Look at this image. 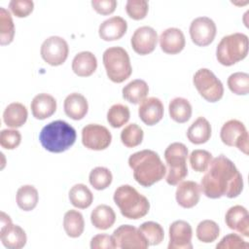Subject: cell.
I'll return each instance as SVG.
<instances>
[{
  "label": "cell",
  "mask_w": 249,
  "mask_h": 249,
  "mask_svg": "<svg viewBox=\"0 0 249 249\" xmlns=\"http://www.w3.org/2000/svg\"><path fill=\"white\" fill-rule=\"evenodd\" d=\"M200 189L209 198H233L243 190L242 175L229 158L220 155L210 162L201 178Z\"/></svg>",
  "instance_id": "6da1fadb"
},
{
  "label": "cell",
  "mask_w": 249,
  "mask_h": 249,
  "mask_svg": "<svg viewBox=\"0 0 249 249\" xmlns=\"http://www.w3.org/2000/svg\"><path fill=\"white\" fill-rule=\"evenodd\" d=\"M128 165L135 181L143 187H151L166 174V166L153 150L145 149L132 154L128 158Z\"/></svg>",
  "instance_id": "7a4b0ae2"
},
{
  "label": "cell",
  "mask_w": 249,
  "mask_h": 249,
  "mask_svg": "<svg viewBox=\"0 0 249 249\" xmlns=\"http://www.w3.org/2000/svg\"><path fill=\"white\" fill-rule=\"evenodd\" d=\"M76 137L75 128L62 120L49 123L39 134L41 145L51 153H62L68 150L75 143Z\"/></svg>",
  "instance_id": "3957f363"
},
{
  "label": "cell",
  "mask_w": 249,
  "mask_h": 249,
  "mask_svg": "<svg viewBox=\"0 0 249 249\" xmlns=\"http://www.w3.org/2000/svg\"><path fill=\"white\" fill-rule=\"evenodd\" d=\"M114 202L122 215L127 219L137 220L148 214L150 202L130 185H121L114 193Z\"/></svg>",
  "instance_id": "277c9868"
},
{
  "label": "cell",
  "mask_w": 249,
  "mask_h": 249,
  "mask_svg": "<svg viewBox=\"0 0 249 249\" xmlns=\"http://www.w3.org/2000/svg\"><path fill=\"white\" fill-rule=\"evenodd\" d=\"M248 53V36L235 32L224 36L216 49L218 62L224 66H231L244 59Z\"/></svg>",
  "instance_id": "5b68a950"
},
{
  "label": "cell",
  "mask_w": 249,
  "mask_h": 249,
  "mask_svg": "<svg viewBox=\"0 0 249 249\" xmlns=\"http://www.w3.org/2000/svg\"><path fill=\"white\" fill-rule=\"evenodd\" d=\"M103 64L108 78L117 84L124 82L132 73L127 52L122 47H110L103 53Z\"/></svg>",
  "instance_id": "8992f818"
},
{
  "label": "cell",
  "mask_w": 249,
  "mask_h": 249,
  "mask_svg": "<svg viewBox=\"0 0 249 249\" xmlns=\"http://www.w3.org/2000/svg\"><path fill=\"white\" fill-rule=\"evenodd\" d=\"M188 148L181 142H174L164 151V160L167 164L165 181L168 185H178L188 175L187 166Z\"/></svg>",
  "instance_id": "52a82bcc"
},
{
  "label": "cell",
  "mask_w": 249,
  "mask_h": 249,
  "mask_svg": "<svg viewBox=\"0 0 249 249\" xmlns=\"http://www.w3.org/2000/svg\"><path fill=\"white\" fill-rule=\"evenodd\" d=\"M193 83L198 93L208 102H217L224 95L222 82L207 68L198 69L194 75Z\"/></svg>",
  "instance_id": "ba28073f"
},
{
  "label": "cell",
  "mask_w": 249,
  "mask_h": 249,
  "mask_svg": "<svg viewBox=\"0 0 249 249\" xmlns=\"http://www.w3.org/2000/svg\"><path fill=\"white\" fill-rule=\"evenodd\" d=\"M222 142L230 147H236L239 151L248 155L249 136L244 124L238 120H229L220 131Z\"/></svg>",
  "instance_id": "9c48e42d"
},
{
  "label": "cell",
  "mask_w": 249,
  "mask_h": 249,
  "mask_svg": "<svg viewBox=\"0 0 249 249\" xmlns=\"http://www.w3.org/2000/svg\"><path fill=\"white\" fill-rule=\"evenodd\" d=\"M40 53L45 62L52 66H58L65 62L69 47L62 37L51 36L42 43Z\"/></svg>",
  "instance_id": "30bf717a"
},
{
  "label": "cell",
  "mask_w": 249,
  "mask_h": 249,
  "mask_svg": "<svg viewBox=\"0 0 249 249\" xmlns=\"http://www.w3.org/2000/svg\"><path fill=\"white\" fill-rule=\"evenodd\" d=\"M0 239L2 244L8 249H20L26 244V233L22 228L14 225L9 215L1 212L0 216Z\"/></svg>",
  "instance_id": "8fae6325"
},
{
  "label": "cell",
  "mask_w": 249,
  "mask_h": 249,
  "mask_svg": "<svg viewBox=\"0 0 249 249\" xmlns=\"http://www.w3.org/2000/svg\"><path fill=\"white\" fill-rule=\"evenodd\" d=\"M116 248L121 249H146L149 246L146 238L140 231L131 225H122L113 234Z\"/></svg>",
  "instance_id": "7c38bea8"
},
{
  "label": "cell",
  "mask_w": 249,
  "mask_h": 249,
  "mask_svg": "<svg viewBox=\"0 0 249 249\" xmlns=\"http://www.w3.org/2000/svg\"><path fill=\"white\" fill-rule=\"evenodd\" d=\"M112 141V134L109 129L101 124H89L82 129L83 145L93 151L105 150Z\"/></svg>",
  "instance_id": "4fadbf2b"
},
{
  "label": "cell",
  "mask_w": 249,
  "mask_h": 249,
  "mask_svg": "<svg viewBox=\"0 0 249 249\" xmlns=\"http://www.w3.org/2000/svg\"><path fill=\"white\" fill-rule=\"evenodd\" d=\"M189 30L193 43L199 47H205L213 42L217 27L210 18L198 17L191 22Z\"/></svg>",
  "instance_id": "5bb4252c"
},
{
  "label": "cell",
  "mask_w": 249,
  "mask_h": 249,
  "mask_svg": "<svg viewBox=\"0 0 249 249\" xmlns=\"http://www.w3.org/2000/svg\"><path fill=\"white\" fill-rule=\"evenodd\" d=\"M158 33L157 31L151 26H141L138 27L132 34L130 43L133 51L140 54L145 55L151 53L158 42Z\"/></svg>",
  "instance_id": "9a60e30c"
},
{
  "label": "cell",
  "mask_w": 249,
  "mask_h": 249,
  "mask_svg": "<svg viewBox=\"0 0 249 249\" xmlns=\"http://www.w3.org/2000/svg\"><path fill=\"white\" fill-rule=\"evenodd\" d=\"M193 230L184 220L174 221L169 226L168 249H192Z\"/></svg>",
  "instance_id": "2e32d148"
},
{
  "label": "cell",
  "mask_w": 249,
  "mask_h": 249,
  "mask_svg": "<svg viewBox=\"0 0 249 249\" xmlns=\"http://www.w3.org/2000/svg\"><path fill=\"white\" fill-rule=\"evenodd\" d=\"M163 104L158 97H146L139 105L138 115L140 120L147 125L158 124L163 117Z\"/></svg>",
  "instance_id": "e0dca14e"
},
{
  "label": "cell",
  "mask_w": 249,
  "mask_h": 249,
  "mask_svg": "<svg viewBox=\"0 0 249 249\" xmlns=\"http://www.w3.org/2000/svg\"><path fill=\"white\" fill-rule=\"evenodd\" d=\"M161 51L168 54H176L183 51L186 45L185 35L181 29L169 27L163 30L159 38Z\"/></svg>",
  "instance_id": "ac0fdd59"
},
{
  "label": "cell",
  "mask_w": 249,
  "mask_h": 249,
  "mask_svg": "<svg viewBox=\"0 0 249 249\" xmlns=\"http://www.w3.org/2000/svg\"><path fill=\"white\" fill-rule=\"evenodd\" d=\"M200 193V186L196 182L181 181L175 193L176 201L183 208H192L199 201Z\"/></svg>",
  "instance_id": "d6986e66"
},
{
  "label": "cell",
  "mask_w": 249,
  "mask_h": 249,
  "mask_svg": "<svg viewBox=\"0 0 249 249\" xmlns=\"http://www.w3.org/2000/svg\"><path fill=\"white\" fill-rule=\"evenodd\" d=\"M225 222L233 231H238L243 236H249V215L247 209L242 205H234L228 209Z\"/></svg>",
  "instance_id": "ffe728a7"
},
{
  "label": "cell",
  "mask_w": 249,
  "mask_h": 249,
  "mask_svg": "<svg viewBox=\"0 0 249 249\" xmlns=\"http://www.w3.org/2000/svg\"><path fill=\"white\" fill-rule=\"evenodd\" d=\"M127 22L122 17H112L102 21L98 28L99 37L104 41L121 39L126 32Z\"/></svg>",
  "instance_id": "44dd1931"
},
{
  "label": "cell",
  "mask_w": 249,
  "mask_h": 249,
  "mask_svg": "<svg viewBox=\"0 0 249 249\" xmlns=\"http://www.w3.org/2000/svg\"><path fill=\"white\" fill-rule=\"evenodd\" d=\"M30 107L35 119L45 120L54 114L56 110V100L49 93H39L33 97Z\"/></svg>",
  "instance_id": "7402d4cb"
},
{
  "label": "cell",
  "mask_w": 249,
  "mask_h": 249,
  "mask_svg": "<svg viewBox=\"0 0 249 249\" xmlns=\"http://www.w3.org/2000/svg\"><path fill=\"white\" fill-rule=\"evenodd\" d=\"M65 114L72 120H82L88 113L89 104L87 98L78 92H72L68 94L63 103Z\"/></svg>",
  "instance_id": "603a6c76"
},
{
  "label": "cell",
  "mask_w": 249,
  "mask_h": 249,
  "mask_svg": "<svg viewBox=\"0 0 249 249\" xmlns=\"http://www.w3.org/2000/svg\"><path fill=\"white\" fill-rule=\"evenodd\" d=\"M97 68V59L91 52L78 53L72 60V70L79 77H89Z\"/></svg>",
  "instance_id": "cb8c5ba5"
},
{
  "label": "cell",
  "mask_w": 249,
  "mask_h": 249,
  "mask_svg": "<svg viewBox=\"0 0 249 249\" xmlns=\"http://www.w3.org/2000/svg\"><path fill=\"white\" fill-rule=\"evenodd\" d=\"M211 124L204 117H198L188 128L187 137L193 144L206 143L211 137Z\"/></svg>",
  "instance_id": "d4e9b609"
},
{
  "label": "cell",
  "mask_w": 249,
  "mask_h": 249,
  "mask_svg": "<svg viewBox=\"0 0 249 249\" xmlns=\"http://www.w3.org/2000/svg\"><path fill=\"white\" fill-rule=\"evenodd\" d=\"M26 107L19 102L10 103L3 112V121L9 127L17 128L22 126L27 120Z\"/></svg>",
  "instance_id": "484cf974"
},
{
  "label": "cell",
  "mask_w": 249,
  "mask_h": 249,
  "mask_svg": "<svg viewBox=\"0 0 249 249\" xmlns=\"http://www.w3.org/2000/svg\"><path fill=\"white\" fill-rule=\"evenodd\" d=\"M148 92V84L141 79H135L129 82L123 88L122 90L123 97L132 104L141 103L147 97Z\"/></svg>",
  "instance_id": "4316f807"
},
{
  "label": "cell",
  "mask_w": 249,
  "mask_h": 249,
  "mask_svg": "<svg viewBox=\"0 0 249 249\" xmlns=\"http://www.w3.org/2000/svg\"><path fill=\"white\" fill-rule=\"evenodd\" d=\"M91 224L98 230H108L116 221V214L113 208L107 204L97 205L90 214Z\"/></svg>",
  "instance_id": "83f0119b"
},
{
  "label": "cell",
  "mask_w": 249,
  "mask_h": 249,
  "mask_svg": "<svg viewBox=\"0 0 249 249\" xmlns=\"http://www.w3.org/2000/svg\"><path fill=\"white\" fill-rule=\"evenodd\" d=\"M63 228L66 234L72 238L79 237L85 229V221L81 212L70 209L63 217Z\"/></svg>",
  "instance_id": "f1b7e54d"
},
{
  "label": "cell",
  "mask_w": 249,
  "mask_h": 249,
  "mask_svg": "<svg viewBox=\"0 0 249 249\" xmlns=\"http://www.w3.org/2000/svg\"><path fill=\"white\" fill-rule=\"evenodd\" d=\"M170 118L179 124L186 123L192 117V105L188 99L183 97L173 98L168 105Z\"/></svg>",
  "instance_id": "f546056e"
},
{
  "label": "cell",
  "mask_w": 249,
  "mask_h": 249,
  "mask_svg": "<svg viewBox=\"0 0 249 249\" xmlns=\"http://www.w3.org/2000/svg\"><path fill=\"white\" fill-rule=\"evenodd\" d=\"M69 200L73 206L86 209L91 205L93 195L85 184H76L69 191Z\"/></svg>",
  "instance_id": "4dcf8cb0"
},
{
  "label": "cell",
  "mask_w": 249,
  "mask_h": 249,
  "mask_svg": "<svg viewBox=\"0 0 249 249\" xmlns=\"http://www.w3.org/2000/svg\"><path fill=\"white\" fill-rule=\"evenodd\" d=\"M39 200L37 189L32 185H23L17 192L18 206L23 211L33 210Z\"/></svg>",
  "instance_id": "1f68e13d"
},
{
  "label": "cell",
  "mask_w": 249,
  "mask_h": 249,
  "mask_svg": "<svg viewBox=\"0 0 249 249\" xmlns=\"http://www.w3.org/2000/svg\"><path fill=\"white\" fill-rule=\"evenodd\" d=\"M15 36V24L8 10L0 7V44L9 45Z\"/></svg>",
  "instance_id": "d6a6232c"
},
{
  "label": "cell",
  "mask_w": 249,
  "mask_h": 249,
  "mask_svg": "<svg viewBox=\"0 0 249 249\" xmlns=\"http://www.w3.org/2000/svg\"><path fill=\"white\" fill-rule=\"evenodd\" d=\"M196 237L203 243H211L215 241L220 234V228L213 220H203L196 227Z\"/></svg>",
  "instance_id": "836d02e7"
},
{
  "label": "cell",
  "mask_w": 249,
  "mask_h": 249,
  "mask_svg": "<svg viewBox=\"0 0 249 249\" xmlns=\"http://www.w3.org/2000/svg\"><path fill=\"white\" fill-rule=\"evenodd\" d=\"M130 118L129 108L124 104H114L107 112V121L112 127L119 128L125 124Z\"/></svg>",
  "instance_id": "e575fe53"
},
{
  "label": "cell",
  "mask_w": 249,
  "mask_h": 249,
  "mask_svg": "<svg viewBox=\"0 0 249 249\" xmlns=\"http://www.w3.org/2000/svg\"><path fill=\"white\" fill-rule=\"evenodd\" d=\"M138 230L146 238L149 245H159L164 238L163 229L159 223L148 221L141 224Z\"/></svg>",
  "instance_id": "d590c367"
},
{
  "label": "cell",
  "mask_w": 249,
  "mask_h": 249,
  "mask_svg": "<svg viewBox=\"0 0 249 249\" xmlns=\"http://www.w3.org/2000/svg\"><path fill=\"white\" fill-rule=\"evenodd\" d=\"M113 180V175L111 171L104 166L94 167L89 175V181L90 185L97 191L104 190L108 188Z\"/></svg>",
  "instance_id": "8d00e7d4"
},
{
  "label": "cell",
  "mask_w": 249,
  "mask_h": 249,
  "mask_svg": "<svg viewBox=\"0 0 249 249\" xmlns=\"http://www.w3.org/2000/svg\"><path fill=\"white\" fill-rule=\"evenodd\" d=\"M143 129L137 124H129L121 132L122 143L127 148H133L142 143Z\"/></svg>",
  "instance_id": "74e56055"
},
{
  "label": "cell",
  "mask_w": 249,
  "mask_h": 249,
  "mask_svg": "<svg viewBox=\"0 0 249 249\" xmlns=\"http://www.w3.org/2000/svg\"><path fill=\"white\" fill-rule=\"evenodd\" d=\"M228 87L237 95H246L249 91V75L246 72H235L229 76Z\"/></svg>",
  "instance_id": "f35d334b"
},
{
  "label": "cell",
  "mask_w": 249,
  "mask_h": 249,
  "mask_svg": "<svg viewBox=\"0 0 249 249\" xmlns=\"http://www.w3.org/2000/svg\"><path fill=\"white\" fill-rule=\"evenodd\" d=\"M190 164L192 168L196 172H205L213 160L212 154L206 150L196 149L194 150L190 157Z\"/></svg>",
  "instance_id": "ab89813d"
},
{
  "label": "cell",
  "mask_w": 249,
  "mask_h": 249,
  "mask_svg": "<svg viewBox=\"0 0 249 249\" xmlns=\"http://www.w3.org/2000/svg\"><path fill=\"white\" fill-rule=\"evenodd\" d=\"M125 11L129 18L135 20L143 19L149 11V3L146 0H127Z\"/></svg>",
  "instance_id": "60d3db41"
},
{
  "label": "cell",
  "mask_w": 249,
  "mask_h": 249,
  "mask_svg": "<svg viewBox=\"0 0 249 249\" xmlns=\"http://www.w3.org/2000/svg\"><path fill=\"white\" fill-rule=\"evenodd\" d=\"M21 142V134L17 129H3L0 132V145L7 150L16 149Z\"/></svg>",
  "instance_id": "b9f144b4"
},
{
  "label": "cell",
  "mask_w": 249,
  "mask_h": 249,
  "mask_svg": "<svg viewBox=\"0 0 249 249\" xmlns=\"http://www.w3.org/2000/svg\"><path fill=\"white\" fill-rule=\"evenodd\" d=\"M249 243L236 233H229L225 235L216 245L217 249H246Z\"/></svg>",
  "instance_id": "7bdbcfd3"
},
{
  "label": "cell",
  "mask_w": 249,
  "mask_h": 249,
  "mask_svg": "<svg viewBox=\"0 0 249 249\" xmlns=\"http://www.w3.org/2000/svg\"><path fill=\"white\" fill-rule=\"evenodd\" d=\"M9 9L17 18H25L32 13L34 3L31 0H12L9 3Z\"/></svg>",
  "instance_id": "ee69618b"
},
{
  "label": "cell",
  "mask_w": 249,
  "mask_h": 249,
  "mask_svg": "<svg viewBox=\"0 0 249 249\" xmlns=\"http://www.w3.org/2000/svg\"><path fill=\"white\" fill-rule=\"evenodd\" d=\"M91 249H114L116 248L115 241L112 235L100 233L94 235L90 240Z\"/></svg>",
  "instance_id": "f6af8a7d"
},
{
  "label": "cell",
  "mask_w": 249,
  "mask_h": 249,
  "mask_svg": "<svg viewBox=\"0 0 249 249\" xmlns=\"http://www.w3.org/2000/svg\"><path fill=\"white\" fill-rule=\"evenodd\" d=\"M116 0H92V8L100 15H110L117 8Z\"/></svg>",
  "instance_id": "bcb514c9"
}]
</instances>
